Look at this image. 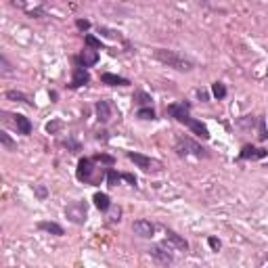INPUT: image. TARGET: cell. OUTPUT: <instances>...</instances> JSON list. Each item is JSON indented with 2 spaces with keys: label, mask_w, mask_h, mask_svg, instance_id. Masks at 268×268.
<instances>
[{
  "label": "cell",
  "mask_w": 268,
  "mask_h": 268,
  "mask_svg": "<svg viewBox=\"0 0 268 268\" xmlns=\"http://www.w3.org/2000/svg\"><path fill=\"white\" fill-rule=\"evenodd\" d=\"M136 115L141 117V120H155V111L151 109V107H141Z\"/></svg>",
  "instance_id": "cell-22"
},
{
  "label": "cell",
  "mask_w": 268,
  "mask_h": 268,
  "mask_svg": "<svg viewBox=\"0 0 268 268\" xmlns=\"http://www.w3.org/2000/svg\"><path fill=\"white\" fill-rule=\"evenodd\" d=\"M13 117H15L13 122H15V126H17L19 134H25V136H27V134H31V122L27 120L25 115H21V113H15Z\"/></svg>",
  "instance_id": "cell-16"
},
{
  "label": "cell",
  "mask_w": 268,
  "mask_h": 268,
  "mask_svg": "<svg viewBox=\"0 0 268 268\" xmlns=\"http://www.w3.org/2000/svg\"><path fill=\"white\" fill-rule=\"evenodd\" d=\"M128 159H130V162H134L138 168L143 170V172H159V170H162V164H159L157 159H151V157L141 155V153L128 151Z\"/></svg>",
  "instance_id": "cell-4"
},
{
  "label": "cell",
  "mask_w": 268,
  "mask_h": 268,
  "mask_svg": "<svg viewBox=\"0 0 268 268\" xmlns=\"http://www.w3.org/2000/svg\"><path fill=\"white\" fill-rule=\"evenodd\" d=\"M266 73H268V71H266Z\"/></svg>",
  "instance_id": "cell-34"
},
{
  "label": "cell",
  "mask_w": 268,
  "mask_h": 268,
  "mask_svg": "<svg viewBox=\"0 0 268 268\" xmlns=\"http://www.w3.org/2000/svg\"><path fill=\"white\" fill-rule=\"evenodd\" d=\"M132 101L145 107V105H149V103H151V96H149L147 92H143V90H136V92H134V96H132Z\"/></svg>",
  "instance_id": "cell-20"
},
{
  "label": "cell",
  "mask_w": 268,
  "mask_h": 268,
  "mask_svg": "<svg viewBox=\"0 0 268 268\" xmlns=\"http://www.w3.org/2000/svg\"><path fill=\"white\" fill-rule=\"evenodd\" d=\"M132 231H134V235H138V237L151 239L153 235H155V224L141 218V220H134V222H132Z\"/></svg>",
  "instance_id": "cell-5"
},
{
  "label": "cell",
  "mask_w": 268,
  "mask_h": 268,
  "mask_svg": "<svg viewBox=\"0 0 268 268\" xmlns=\"http://www.w3.org/2000/svg\"><path fill=\"white\" fill-rule=\"evenodd\" d=\"M76 27H78V29H88V27H90V21H88V19H78V21H76Z\"/></svg>",
  "instance_id": "cell-31"
},
{
  "label": "cell",
  "mask_w": 268,
  "mask_h": 268,
  "mask_svg": "<svg viewBox=\"0 0 268 268\" xmlns=\"http://www.w3.org/2000/svg\"><path fill=\"white\" fill-rule=\"evenodd\" d=\"M101 82L107 86H130V80H126L122 76H115V73H103Z\"/></svg>",
  "instance_id": "cell-15"
},
{
  "label": "cell",
  "mask_w": 268,
  "mask_h": 268,
  "mask_svg": "<svg viewBox=\"0 0 268 268\" xmlns=\"http://www.w3.org/2000/svg\"><path fill=\"white\" fill-rule=\"evenodd\" d=\"M65 216L73 224H84V222H86V218H88V206L84 201H80V199L69 201L65 206Z\"/></svg>",
  "instance_id": "cell-3"
},
{
  "label": "cell",
  "mask_w": 268,
  "mask_h": 268,
  "mask_svg": "<svg viewBox=\"0 0 268 268\" xmlns=\"http://www.w3.org/2000/svg\"><path fill=\"white\" fill-rule=\"evenodd\" d=\"M189 111H191V103L182 101V103H174L168 107V113L174 117V120H178L180 124H185V120L189 117Z\"/></svg>",
  "instance_id": "cell-7"
},
{
  "label": "cell",
  "mask_w": 268,
  "mask_h": 268,
  "mask_svg": "<svg viewBox=\"0 0 268 268\" xmlns=\"http://www.w3.org/2000/svg\"><path fill=\"white\" fill-rule=\"evenodd\" d=\"M120 178H122V174H117L115 170H109V172H107V185L117 187V185H120Z\"/></svg>",
  "instance_id": "cell-23"
},
{
  "label": "cell",
  "mask_w": 268,
  "mask_h": 268,
  "mask_svg": "<svg viewBox=\"0 0 268 268\" xmlns=\"http://www.w3.org/2000/svg\"><path fill=\"white\" fill-rule=\"evenodd\" d=\"M6 99L8 101H15V103H25V105H34V103H31L29 99H27V96L23 94V92H17V90H6Z\"/></svg>",
  "instance_id": "cell-19"
},
{
  "label": "cell",
  "mask_w": 268,
  "mask_h": 268,
  "mask_svg": "<svg viewBox=\"0 0 268 268\" xmlns=\"http://www.w3.org/2000/svg\"><path fill=\"white\" fill-rule=\"evenodd\" d=\"M153 57H155L159 63H164V65L172 67V69H176V71H193V69H195V63H193L189 57L176 52V50L155 48V50H153Z\"/></svg>",
  "instance_id": "cell-1"
},
{
  "label": "cell",
  "mask_w": 268,
  "mask_h": 268,
  "mask_svg": "<svg viewBox=\"0 0 268 268\" xmlns=\"http://www.w3.org/2000/svg\"><path fill=\"white\" fill-rule=\"evenodd\" d=\"M166 241H170V243H172L174 248H176V250H180V252H187V250H189L187 239H185V237H180L178 233L170 231V229H166Z\"/></svg>",
  "instance_id": "cell-13"
},
{
  "label": "cell",
  "mask_w": 268,
  "mask_h": 268,
  "mask_svg": "<svg viewBox=\"0 0 268 268\" xmlns=\"http://www.w3.org/2000/svg\"><path fill=\"white\" fill-rule=\"evenodd\" d=\"M122 178H126L128 182H130V185H136V178H134L132 174H122Z\"/></svg>",
  "instance_id": "cell-32"
},
{
  "label": "cell",
  "mask_w": 268,
  "mask_h": 268,
  "mask_svg": "<svg viewBox=\"0 0 268 268\" xmlns=\"http://www.w3.org/2000/svg\"><path fill=\"white\" fill-rule=\"evenodd\" d=\"M38 229H40V231H44V233H48V235H55V237H63V235H65V231H63L61 224H57V222H48V220L38 222Z\"/></svg>",
  "instance_id": "cell-14"
},
{
  "label": "cell",
  "mask_w": 268,
  "mask_h": 268,
  "mask_svg": "<svg viewBox=\"0 0 268 268\" xmlns=\"http://www.w3.org/2000/svg\"><path fill=\"white\" fill-rule=\"evenodd\" d=\"M57 128H59V122H55V124H48V126H46V130H48V132H55Z\"/></svg>",
  "instance_id": "cell-33"
},
{
  "label": "cell",
  "mask_w": 268,
  "mask_h": 268,
  "mask_svg": "<svg viewBox=\"0 0 268 268\" xmlns=\"http://www.w3.org/2000/svg\"><path fill=\"white\" fill-rule=\"evenodd\" d=\"M260 141H266L268 138V132H266V124H264V117H260Z\"/></svg>",
  "instance_id": "cell-29"
},
{
  "label": "cell",
  "mask_w": 268,
  "mask_h": 268,
  "mask_svg": "<svg viewBox=\"0 0 268 268\" xmlns=\"http://www.w3.org/2000/svg\"><path fill=\"white\" fill-rule=\"evenodd\" d=\"M212 92H214L216 99H224V96H227V86H224L222 82H214L212 84Z\"/></svg>",
  "instance_id": "cell-21"
},
{
  "label": "cell",
  "mask_w": 268,
  "mask_h": 268,
  "mask_svg": "<svg viewBox=\"0 0 268 268\" xmlns=\"http://www.w3.org/2000/svg\"><path fill=\"white\" fill-rule=\"evenodd\" d=\"M80 63H82V67H92L99 63V52H96V48H90L86 46L82 52H80Z\"/></svg>",
  "instance_id": "cell-10"
},
{
  "label": "cell",
  "mask_w": 268,
  "mask_h": 268,
  "mask_svg": "<svg viewBox=\"0 0 268 268\" xmlns=\"http://www.w3.org/2000/svg\"><path fill=\"white\" fill-rule=\"evenodd\" d=\"M149 254H151L159 264H172V262H174V256L170 254V250L162 248V245H157V248H151V250H149Z\"/></svg>",
  "instance_id": "cell-12"
},
{
  "label": "cell",
  "mask_w": 268,
  "mask_h": 268,
  "mask_svg": "<svg viewBox=\"0 0 268 268\" xmlns=\"http://www.w3.org/2000/svg\"><path fill=\"white\" fill-rule=\"evenodd\" d=\"M266 155H268L266 149H262V147H252V145H245V147L241 149V153H239L241 159H262V157H266Z\"/></svg>",
  "instance_id": "cell-9"
},
{
  "label": "cell",
  "mask_w": 268,
  "mask_h": 268,
  "mask_svg": "<svg viewBox=\"0 0 268 268\" xmlns=\"http://www.w3.org/2000/svg\"><path fill=\"white\" fill-rule=\"evenodd\" d=\"M86 44H88L90 48H101V46H103V42H101V40H96L94 36L88 34V36H86Z\"/></svg>",
  "instance_id": "cell-28"
},
{
  "label": "cell",
  "mask_w": 268,
  "mask_h": 268,
  "mask_svg": "<svg viewBox=\"0 0 268 268\" xmlns=\"http://www.w3.org/2000/svg\"><path fill=\"white\" fill-rule=\"evenodd\" d=\"M0 143H2L6 149H15V143L10 141V136L6 132H0Z\"/></svg>",
  "instance_id": "cell-27"
},
{
  "label": "cell",
  "mask_w": 268,
  "mask_h": 268,
  "mask_svg": "<svg viewBox=\"0 0 268 268\" xmlns=\"http://www.w3.org/2000/svg\"><path fill=\"white\" fill-rule=\"evenodd\" d=\"M208 243H210V248H212L214 252H218V250H220V245H222V243H220V239H216V237H210V239H208Z\"/></svg>",
  "instance_id": "cell-30"
},
{
  "label": "cell",
  "mask_w": 268,
  "mask_h": 268,
  "mask_svg": "<svg viewBox=\"0 0 268 268\" xmlns=\"http://www.w3.org/2000/svg\"><path fill=\"white\" fill-rule=\"evenodd\" d=\"M92 201H94V206L99 208L101 212H107V210L111 208V199H109V195H107V193H94Z\"/></svg>",
  "instance_id": "cell-18"
},
{
  "label": "cell",
  "mask_w": 268,
  "mask_h": 268,
  "mask_svg": "<svg viewBox=\"0 0 268 268\" xmlns=\"http://www.w3.org/2000/svg\"><path fill=\"white\" fill-rule=\"evenodd\" d=\"M94 109H96V117H99L101 122H109L111 120V107H109L107 101H99Z\"/></svg>",
  "instance_id": "cell-17"
},
{
  "label": "cell",
  "mask_w": 268,
  "mask_h": 268,
  "mask_svg": "<svg viewBox=\"0 0 268 268\" xmlns=\"http://www.w3.org/2000/svg\"><path fill=\"white\" fill-rule=\"evenodd\" d=\"M34 193H36L38 199H46V195H48V191H46L44 185H34Z\"/></svg>",
  "instance_id": "cell-26"
},
{
  "label": "cell",
  "mask_w": 268,
  "mask_h": 268,
  "mask_svg": "<svg viewBox=\"0 0 268 268\" xmlns=\"http://www.w3.org/2000/svg\"><path fill=\"white\" fill-rule=\"evenodd\" d=\"M92 172H94V159L82 157L80 162H78V172H76L78 180H84V182L92 180Z\"/></svg>",
  "instance_id": "cell-6"
},
{
  "label": "cell",
  "mask_w": 268,
  "mask_h": 268,
  "mask_svg": "<svg viewBox=\"0 0 268 268\" xmlns=\"http://www.w3.org/2000/svg\"><path fill=\"white\" fill-rule=\"evenodd\" d=\"M174 149H176L178 155H195V157H206L208 155L206 149H203L199 143L193 141V138H189V136H178Z\"/></svg>",
  "instance_id": "cell-2"
},
{
  "label": "cell",
  "mask_w": 268,
  "mask_h": 268,
  "mask_svg": "<svg viewBox=\"0 0 268 268\" xmlns=\"http://www.w3.org/2000/svg\"><path fill=\"white\" fill-rule=\"evenodd\" d=\"M92 159H94V162H103V164H107V166H113V162H115V159H113L111 155H105V153H99V155H94Z\"/></svg>",
  "instance_id": "cell-25"
},
{
  "label": "cell",
  "mask_w": 268,
  "mask_h": 268,
  "mask_svg": "<svg viewBox=\"0 0 268 268\" xmlns=\"http://www.w3.org/2000/svg\"><path fill=\"white\" fill-rule=\"evenodd\" d=\"M88 82H90V76H88L86 67H76V69H73V78H71V84H69L71 88H80V86H86Z\"/></svg>",
  "instance_id": "cell-11"
},
{
  "label": "cell",
  "mask_w": 268,
  "mask_h": 268,
  "mask_svg": "<svg viewBox=\"0 0 268 268\" xmlns=\"http://www.w3.org/2000/svg\"><path fill=\"white\" fill-rule=\"evenodd\" d=\"M185 126H189L191 130H193V134H197L199 138H203V141H208V138H210V130H208V126H206V124H201L199 120H193L191 115L185 120Z\"/></svg>",
  "instance_id": "cell-8"
},
{
  "label": "cell",
  "mask_w": 268,
  "mask_h": 268,
  "mask_svg": "<svg viewBox=\"0 0 268 268\" xmlns=\"http://www.w3.org/2000/svg\"><path fill=\"white\" fill-rule=\"evenodd\" d=\"M0 67H2V69H0V71H2V76H8V73H13V65H10L8 59H6L4 55L0 57Z\"/></svg>",
  "instance_id": "cell-24"
}]
</instances>
